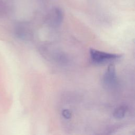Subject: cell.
<instances>
[{
	"instance_id": "cell-1",
	"label": "cell",
	"mask_w": 135,
	"mask_h": 135,
	"mask_svg": "<svg viewBox=\"0 0 135 135\" xmlns=\"http://www.w3.org/2000/svg\"><path fill=\"white\" fill-rule=\"evenodd\" d=\"M90 55L93 62L95 63H102L104 62L119 59L121 57V54L110 53L90 49Z\"/></svg>"
},
{
	"instance_id": "cell-2",
	"label": "cell",
	"mask_w": 135,
	"mask_h": 135,
	"mask_svg": "<svg viewBox=\"0 0 135 135\" xmlns=\"http://www.w3.org/2000/svg\"><path fill=\"white\" fill-rule=\"evenodd\" d=\"M63 18V13L62 10L59 7L53 8L49 12L46 21L47 22L53 26H58L60 25Z\"/></svg>"
},
{
	"instance_id": "cell-3",
	"label": "cell",
	"mask_w": 135,
	"mask_h": 135,
	"mask_svg": "<svg viewBox=\"0 0 135 135\" xmlns=\"http://www.w3.org/2000/svg\"><path fill=\"white\" fill-rule=\"evenodd\" d=\"M104 85L107 88L113 87L117 82V78L115 66L113 64L109 65L103 78Z\"/></svg>"
},
{
	"instance_id": "cell-4",
	"label": "cell",
	"mask_w": 135,
	"mask_h": 135,
	"mask_svg": "<svg viewBox=\"0 0 135 135\" xmlns=\"http://www.w3.org/2000/svg\"><path fill=\"white\" fill-rule=\"evenodd\" d=\"M127 111V107L126 105H120L114 110L113 115L115 119H122L124 117Z\"/></svg>"
},
{
	"instance_id": "cell-5",
	"label": "cell",
	"mask_w": 135,
	"mask_h": 135,
	"mask_svg": "<svg viewBox=\"0 0 135 135\" xmlns=\"http://www.w3.org/2000/svg\"><path fill=\"white\" fill-rule=\"evenodd\" d=\"M6 12V5L3 0H0V17L4 16Z\"/></svg>"
},
{
	"instance_id": "cell-6",
	"label": "cell",
	"mask_w": 135,
	"mask_h": 135,
	"mask_svg": "<svg viewBox=\"0 0 135 135\" xmlns=\"http://www.w3.org/2000/svg\"><path fill=\"white\" fill-rule=\"evenodd\" d=\"M62 115L65 119H70L72 117L71 112L68 109H64L62 111Z\"/></svg>"
}]
</instances>
